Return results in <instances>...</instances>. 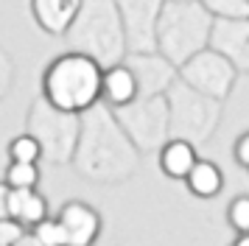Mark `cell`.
Segmentation results:
<instances>
[{
  "mask_svg": "<svg viewBox=\"0 0 249 246\" xmlns=\"http://www.w3.org/2000/svg\"><path fill=\"white\" fill-rule=\"evenodd\" d=\"M179 3H185V0H179Z\"/></svg>",
  "mask_w": 249,
  "mask_h": 246,
  "instance_id": "d4e9b609",
  "label": "cell"
},
{
  "mask_svg": "<svg viewBox=\"0 0 249 246\" xmlns=\"http://www.w3.org/2000/svg\"><path fill=\"white\" fill-rule=\"evenodd\" d=\"M56 218L65 229L68 246H92L101 235V215L87 201H65Z\"/></svg>",
  "mask_w": 249,
  "mask_h": 246,
  "instance_id": "8992f818",
  "label": "cell"
},
{
  "mask_svg": "<svg viewBox=\"0 0 249 246\" xmlns=\"http://www.w3.org/2000/svg\"><path fill=\"white\" fill-rule=\"evenodd\" d=\"M31 238L39 246H68V238H65V229H62L59 218H45L36 227H31Z\"/></svg>",
  "mask_w": 249,
  "mask_h": 246,
  "instance_id": "ac0fdd59",
  "label": "cell"
},
{
  "mask_svg": "<svg viewBox=\"0 0 249 246\" xmlns=\"http://www.w3.org/2000/svg\"><path fill=\"white\" fill-rule=\"evenodd\" d=\"M121 109L132 112V134H135L140 145H157L162 140V132L168 126V104L162 98H148V104L137 98L132 101L129 106H121Z\"/></svg>",
  "mask_w": 249,
  "mask_h": 246,
  "instance_id": "ba28073f",
  "label": "cell"
},
{
  "mask_svg": "<svg viewBox=\"0 0 249 246\" xmlns=\"http://www.w3.org/2000/svg\"><path fill=\"white\" fill-rule=\"evenodd\" d=\"M168 121L179 140L193 145L204 143L221 123V101L207 98L182 81H174L168 87Z\"/></svg>",
  "mask_w": 249,
  "mask_h": 246,
  "instance_id": "3957f363",
  "label": "cell"
},
{
  "mask_svg": "<svg viewBox=\"0 0 249 246\" xmlns=\"http://www.w3.org/2000/svg\"><path fill=\"white\" fill-rule=\"evenodd\" d=\"M213 17L199 6V0H165L157 20V53L174 67L188 62L210 42Z\"/></svg>",
  "mask_w": 249,
  "mask_h": 246,
  "instance_id": "7a4b0ae2",
  "label": "cell"
},
{
  "mask_svg": "<svg viewBox=\"0 0 249 246\" xmlns=\"http://www.w3.org/2000/svg\"><path fill=\"white\" fill-rule=\"evenodd\" d=\"M129 67H132V73L137 78L140 95H146V98H154L160 92H165L177 81V67L171 65L165 56H160L157 51H151V53H135Z\"/></svg>",
  "mask_w": 249,
  "mask_h": 246,
  "instance_id": "52a82bcc",
  "label": "cell"
},
{
  "mask_svg": "<svg viewBox=\"0 0 249 246\" xmlns=\"http://www.w3.org/2000/svg\"><path fill=\"white\" fill-rule=\"evenodd\" d=\"M227 221L238 235L249 232V196H235L227 207Z\"/></svg>",
  "mask_w": 249,
  "mask_h": 246,
  "instance_id": "d6986e66",
  "label": "cell"
},
{
  "mask_svg": "<svg viewBox=\"0 0 249 246\" xmlns=\"http://www.w3.org/2000/svg\"><path fill=\"white\" fill-rule=\"evenodd\" d=\"M9 218L23 227H36L48 218V201L34 190H12L9 193Z\"/></svg>",
  "mask_w": 249,
  "mask_h": 246,
  "instance_id": "4fadbf2b",
  "label": "cell"
},
{
  "mask_svg": "<svg viewBox=\"0 0 249 246\" xmlns=\"http://www.w3.org/2000/svg\"><path fill=\"white\" fill-rule=\"evenodd\" d=\"M177 76H179L182 84H188L191 89L202 92L207 98L224 101L235 87L238 70L227 56L215 53L213 48H204L177 67Z\"/></svg>",
  "mask_w": 249,
  "mask_h": 246,
  "instance_id": "277c9868",
  "label": "cell"
},
{
  "mask_svg": "<svg viewBox=\"0 0 249 246\" xmlns=\"http://www.w3.org/2000/svg\"><path fill=\"white\" fill-rule=\"evenodd\" d=\"M104 67L84 51L56 56L42 73V95L62 115H79L92 109L101 98Z\"/></svg>",
  "mask_w": 249,
  "mask_h": 246,
  "instance_id": "6da1fadb",
  "label": "cell"
},
{
  "mask_svg": "<svg viewBox=\"0 0 249 246\" xmlns=\"http://www.w3.org/2000/svg\"><path fill=\"white\" fill-rule=\"evenodd\" d=\"M185 185H188V190L196 199H215L221 193V188H224V174L210 159H196L191 174L185 176Z\"/></svg>",
  "mask_w": 249,
  "mask_h": 246,
  "instance_id": "5bb4252c",
  "label": "cell"
},
{
  "mask_svg": "<svg viewBox=\"0 0 249 246\" xmlns=\"http://www.w3.org/2000/svg\"><path fill=\"white\" fill-rule=\"evenodd\" d=\"M101 98L109 104V106H129L132 101L140 98V89H137V78L132 73L129 65H109L104 67L101 76Z\"/></svg>",
  "mask_w": 249,
  "mask_h": 246,
  "instance_id": "9c48e42d",
  "label": "cell"
},
{
  "mask_svg": "<svg viewBox=\"0 0 249 246\" xmlns=\"http://www.w3.org/2000/svg\"><path fill=\"white\" fill-rule=\"evenodd\" d=\"M232 246H249V232H241L235 238V244H232Z\"/></svg>",
  "mask_w": 249,
  "mask_h": 246,
  "instance_id": "cb8c5ba5",
  "label": "cell"
},
{
  "mask_svg": "<svg viewBox=\"0 0 249 246\" xmlns=\"http://www.w3.org/2000/svg\"><path fill=\"white\" fill-rule=\"evenodd\" d=\"M232 154H235V162H238V165H244V168L249 171V132H244V134L235 140V145H232Z\"/></svg>",
  "mask_w": 249,
  "mask_h": 246,
  "instance_id": "44dd1931",
  "label": "cell"
},
{
  "mask_svg": "<svg viewBox=\"0 0 249 246\" xmlns=\"http://www.w3.org/2000/svg\"><path fill=\"white\" fill-rule=\"evenodd\" d=\"M3 182L12 190H34L39 182V168L34 162H9Z\"/></svg>",
  "mask_w": 249,
  "mask_h": 246,
  "instance_id": "9a60e30c",
  "label": "cell"
},
{
  "mask_svg": "<svg viewBox=\"0 0 249 246\" xmlns=\"http://www.w3.org/2000/svg\"><path fill=\"white\" fill-rule=\"evenodd\" d=\"M165 0H115L124 39L135 53L157 51V20Z\"/></svg>",
  "mask_w": 249,
  "mask_h": 246,
  "instance_id": "5b68a950",
  "label": "cell"
},
{
  "mask_svg": "<svg viewBox=\"0 0 249 246\" xmlns=\"http://www.w3.org/2000/svg\"><path fill=\"white\" fill-rule=\"evenodd\" d=\"M247 39H249V17H244V20L213 17V28H210V42H207V48H213L215 53H221L230 62H235V56L241 53V48H244Z\"/></svg>",
  "mask_w": 249,
  "mask_h": 246,
  "instance_id": "8fae6325",
  "label": "cell"
},
{
  "mask_svg": "<svg viewBox=\"0 0 249 246\" xmlns=\"http://www.w3.org/2000/svg\"><path fill=\"white\" fill-rule=\"evenodd\" d=\"M232 65H235L238 73H247V76H249V39L244 42V48H241V53L235 56V62H232Z\"/></svg>",
  "mask_w": 249,
  "mask_h": 246,
  "instance_id": "7402d4cb",
  "label": "cell"
},
{
  "mask_svg": "<svg viewBox=\"0 0 249 246\" xmlns=\"http://www.w3.org/2000/svg\"><path fill=\"white\" fill-rule=\"evenodd\" d=\"M84 0H31L36 25L48 34H65L79 17Z\"/></svg>",
  "mask_w": 249,
  "mask_h": 246,
  "instance_id": "30bf717a",
  "label": "cell"
},
{
  "mask_svg": "<svg viewBox=\"0 0 249 246\" xmlns=\"http://www.w3.org/2000/svg\"><path fill=\"white\" fill-rule=\"evenodd\" d=\"M210 17H227V20H244L249 17V0H199Z\"/></svg>",
  "mask_w": 249,
  "mask_h": 246,
  "instance_id": "e0dca14e",
  "label": "cell"
},
{
  "mask_svg": "<svg viewBox=\"0 0 249 246\" xmlns=\"http://www.w3.org/2000/svg\"><path fill=\"white\" fill-rule=\"evenodd\" d=\"M25 235V227L14 218H0V246H17Z\"/></svg>",
  "mask_w": 249,
  "mask_h": 246,
  "instance_id": "ffe728a7",
  "label": "cell"
},
{
  "mask_svg": "<svg viewBox=\"0 0 249 246\" xmlns=\"http://www.w3.org/2000/svg\"><path fill=\"white\" fill-rule=\"evenodd\" d=\"M196 159H199L196 145L188 143V140H179V137L162 143V148H160V171L168 179L185 182V176L191 174V168L196 165Z\"/></svg>",
  "mask_w": 249,
  "mask_h": 246,
  "instance_id": "7c38bea8",
  "label": "cell"
},
{
  "mask_svg": "<svg viewBox=\"0 0 249 246\" xmlns=\"http://www.w3.org/2000/svg\"><path fill=\"white\" fill-rule=\"evenodd\" d=\"M42 157V143L36 140L34 134H17L9 143V159L12 162H39Z\"/></svg>",
  "mask_w": 249,
  "mask_h": 246,
  "instance_id": "2e32d148",
  "label": "cell"
},
{
  "mask_svg": "<svg viewBox=\"0 0 249 246\" xmlns=\"http://www.w3.org/2000/svg\"><path fill=\"white\" fill-rule=\"evenodd\" d=\"M9 193H12V188L6 182H0V218H9Z\"/></svg>",
  "mask_w": 249,
  "mask_h": 246,
  "instance_id": "603a6c76",
  "label": "cell"
}]
</instances>
